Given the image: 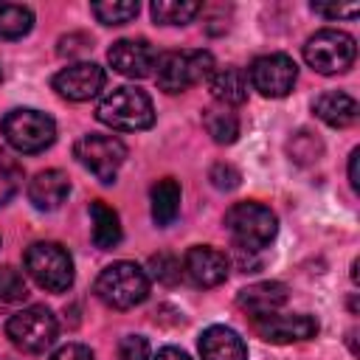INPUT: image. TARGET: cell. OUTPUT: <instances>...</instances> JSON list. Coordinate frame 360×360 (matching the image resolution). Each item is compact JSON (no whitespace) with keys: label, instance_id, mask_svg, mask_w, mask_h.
<instances>
[{"label":"cell","instance_id":"f1b7e54d","mask_svg":"<svg viewBox=\"0 0 360 360\" xmlns=\"http://www.w3.org/2000/svg\"><path fill=\"white\" fill-rule=\"evenodd\" d=\"M118 360H149V343L141 335H127L118 346Z\"/></svg>","mask_w":360,"mask_h":360},{"label":"cell","instance_id":"ba28073f","mask_svg":"<svg viewBox=\"0 0 360 360\" xmlns=\"http://www.w3.org/2000/svg\"><path fill=\"white\" fill-rule=\"evenodd\" d=\"M56 329H59V326H56L53 312H51L48 307H42V304H34V307L20 309V312L11 315L8 323H6L8 340H11L17 349L28 352V354L45 352V349L56 340Z\"/></svg>","mask_w":360,"mask_h":360},{"label":"cell","instance_id":"f546056e","mask_svg":"<svg viewBox=\"0 0 360 360\" xmlns=\"http://www.w3.org/2000/svg\"><path fill=\"white\" fill-rule=\"evenodd\" d=\"M208 180L217 186V188H222V191H231V188H236L239 186V172L231 166V163H217L214 169H211V174H208Z\"/></svg>","mask_w":360,"mask_h":360},{"label":"cell","instance_id":"9a60e30c","mask_svg":"<svg viewBox=\"0 0 360 360\" xmlns=\"http://www.w3.org/2000/svg\"><path fill=\"white\" fill-rule=\"evenodd\" d=\"M200 357L202 360H248V346L231 326L214 323L200 335Z\"/></svg>","mask_w":360,"mask_h":360},{"label":"cell","instance_id":"7a4b0ae2","mask_svg":"<svg viewBox=\"0 0 360 360\" xmlns=\"http://www.w3.org/2000/svg\"><path fill=\"white\" fill-rule=\"evenodd\" d=\"M96 295L112 309H132L149 295V276L135 262H112L96 278Z\"/></svg>","mask_w":360,"mask_h":360},{"label":"cell","instance_id":"2e32d148","mask_svg":"<svg viewBox=\"0 0 360 360\" xmlns=\"http://www.w3.org/2000/svg\"><path fill=\"white\" fill-rule=\"evenodd\" d=\"M70 194V180L59 169H45L28 183V200L37 211H56Z\"/></svg>","mask_w":360,"mask_h":360},{"label":"cell","instance_id":"d6a6232c","mask_svg":"<svg viewBox=\"0 0 360 360\" xmlns=\"http://www.w3.org/2000/svg\"><path fill=\"white\" fill-rule=\"evenodd\" d=\"M155 360H191L183 349H177V346H163L158 354H155Z\"/></svg>","mask_w":360,"mask_h":360},{"label":"cell","instance_id":"e575fe53","mask_svg":"<svg viewBox=\"0 0 360 360\" xmlns=\"http://www.w3.org/2000/svg\"><path fill=\"white\" fill-rule=\"evenodd\" d=\"M0 79H3V73H0Z\"/></svg>","mask_w":360,"mask_h":360},{"label":"cell","instance_id":"4316f807","mask_svg":"<svg viewBox=\"0 0 360 360\" xmlns=\"http://www.w3.org/2000/svg\"><path fill=\"white\" fill-rule=\"evenodd\" d=\"M20 186H22V166L11 155L0 152V205H6L20 191Z\"/></svg>","mask_w":360,"mask_h":360},{"label":"cell","instance_id":"9c48e42d","mask_svg":"<svg viewBox=\"0 0 360 360\" xmlns=\"http://www.w3.org/2000/svg\"><path fill=\"white\" fill-rule=\"evenodd\" d=\"M73 155L96 180L110 186V183H115V174H118L121 163L127 160V146L112 135L90 132L73 143Z\"/></svg>","mask_w":360,"mask_h":360},{"label":"cell","instance_id":"ffe728a7","mask_svg":"<svg viewBox=\"0 0 360 360\" xmlns=\"http://www.w3.org/2000/svg\"><path fill=\"white\" fill-rule=\"evenodd\" d=\"M90 219H93V245L96 248L110 250L121 242V219L104 200L90 202Z\"/></svg>","mask_w":360,"mask_h":360},{"label":"cell","instance_id":"484cf974","mask_svg":"<svg viewBox=\"0 0 360 360\" xmlns=\"http://www.w3.org/2000/svg\"><path fill=\"white\" fill-rule=\"evenodd\" d=\"M28 298V284L22 278V273L11 264L0 267V301L6 304H20Z\"/></svg>","mask_w":360,"mask_h":360},{"label":"cell","instance_id":"cb8c5ba5","mask_svg":"<svg viewBox=\"0 0 360 360\" xmlns=\"http://www.w3.org/2000/svg\"><path fill=\"white\" fill-rule=\"evenodd\" d=\"M152 17L160 25H186L202 6L194 0H155L152 6Z\"/></svg>","mask_w":360,"mask_h":360},{"label":"cell","instance_id":"3957f363","mask_svg":"<svg viewBox=\"0 0 360 360\" xmlns=\"http://www.w3.org/2000/svg\"><path fill=\"white\" fill-rule=\"evenodd\" d=\"M225 228L242 250H262L276 239L278 219L262 202H233L225 211Z\"/></svg>","mask_w":360,"mask_h":360},{"label":"cell","instance_id":"52a82bcc","mask_svg":"<svg viewBox=\"0 0 360 360\" xmlns=\"http://www.w3.org/2000/svg\"><path fill=\"white\" fill-rule=\"evenodd\" d=\"M357 56V45L354 39L346 34V31H338V28H323V31H315L307 45H304V59L312 70L323 73V76H332V73H343L352 68Z\"/></svg>","mask_w":360,"mask_h":360},{"label":"cell","instance_id":"d6986e66","mask_svg":"<svg viewBox=\"0 0 360 360\" xmlns=\"http://www.w3.org/2000/svg\"><path fill=\"white\" fill-rule=\"evenodd\" d=\"M312 110L323 124H329L335 129L352 127L357 121V101L349 93H323L315 98Z\"/></svg>","mask_w":360,"mask_h":360},{"label":"cell","instance_id":"44dd1931","mask_svg":"<svg viewBox=\"0 0 360 360\" xmlns=\"http://www.w3.org/2000/svg\"><path fill=\"white\" fill-rule=\"evenodd\" d=\"M152 219L158 225H172L180 214V183L174 177H163L152 186Z\"/></svg>","mask_w":360,"mask_h":360},{"label":"cell","instance_id":"4dcf8cb0","mask_svg":"<svg viewBox=\"0 0 360 360\" xmlns=\"http://www.w3.org/2000/svg\"><path fill=\"white\" fill-rule=\"evenodd\" d=\"M312 11L321 14V17H329V20H340V17H357L360 14V6L357 3H349V6H340V3H312Z\"/></svg>","mask_w":360,"mask_h":360},{"label":"cell","instance_id":"277c9868","mask_svg":"<svg viewBox=\"0 0 360 360\" xmlns=\"http://www.w3.org/2000/svg\"><path fill=\"white\" fill-rule=\"evenodd\" d=\"M0 132L8 141V146H14L17 152H25V155L42 152L56 141L53 118L39 110H31V107H17V110L6 112L0 121Z\"/></svg>","mask_w":360,"mask_h":360},{"label":"cell","instance_id":"6da1fadb","mask_svg":"<svg viewBox=\"0 0 360 360\" xmlns=\"http://www.w3.org/2000/svg\"><path fill=\"white\" fill-rule=\"evenodd\" d=\"M96 118L118 132H138L155 124L152 98L141 87H112L96 107Z\"/></svg>","mask_w":360,"mask_h":360},{"label":"cell","instance_id":"7c38bea8","mask_svg":"<svg viewBox=\"0 0 360 360\" xmlns=\"http://www.w3.org/2000/svg\"><path fill=\"white\" fill-rule=\"evenodd\" d=\"M107 76L104 68H98L96 62H73L68 68H62L53 76V90L68 98V101H87L93 96H98V90L104 87Z\"/></svg>","mask_w":360,"mask_h":360},{"label":"cell","instance_id":"ac0fdd59","mask_svg":"<svg viewBox=\"0 0 360 360\" xmlns=\"http://www.w3.org/2000/svg\"><path fill=\"white\" fill-rule=\"evenodd\" d=\"M208 90H211V96H214L219 104H225V107L242 104V101L248 98V76H245L242 68H233V65H228V68H214V73L208 76Z\"/></svg>","mask_w":360,"mask_h":360},{"label":"cell","instance_id":"83f0119b","mask_svg":"<svg viewBox=\"0 0 360 360\" xmlns=\"http://www.w3.org/2000/svg\"><path fill=\"white\" fill-rule=\"evenodd\" d=\"M149 270H152V276H155L158 281H163V284H177V281H180V273H183V264H180V259H174L172 253H158V256L149 259Z\"/></svg>","mask_w":360,"mask_h":360},{"label":"cell","instance_id":"8fae6325","mask_svg":"<svg viewBox=\"0 0 360 360\" xmlns=\"http://www.w3.org/2000/svg\"><path fill=\"white\" fill-rule=\"evenodd\" d=\"M107 59H110L112 70H118L127 79H143L158 68V51L143 37L112 42V48L107 51Z\"/></svg>","mask_w":360,"mask_h":360},{"label":"cell","instance_id":"1f68e13d","mask_svg":"<svg viewBox=\"0 0 360 360\" xmlns=\"http://www.w3.org/2000/svg\"><path fill=\"white\" fill-rule=\"evenodd\" d=\"M51 360H93V352L84 343H65L62 349L53 352Z\"/></svg>","mask_w":360,"mask_h":360},{"label":"cell","instance_id":"30bf717a","mask_svg":"<svg viewBox=\"0 0 360 360\" xmlns=\"http://www.w3.org/2000/svg\"><path fill=\"white\" fill-rule=\"evenodd\" d=\"M248 76L253 90H259L264 98H284L298 79V68L287 53H264L253 59Z\"/></svg>","mask_w":360,"mask_h":360},{"label":"cell","instance_id":"e0dca14e","mask_svg":"<svg viewBox=\"0 0 360 360\" xmlns=\"http://www.w3.org/2000/svg\"><path fill=\"white\" fill-rule=\"evenodd\" d=\"M236 304L250 318H262V315H270L287 304V287L281 281H259V284L239 290Z\"/></svg>","mask_w":360,"mask_h":360},{"label":"cell","instance_id":"836d02e7","mask_svg":"<svg viewBox=\"0 0 360 360\" xmlns=\"http://www.w3.org/2000/svg\"><path fill=\"white\" fill-rule=\"evenodd\" d=\"M357 160H360V149H352V155H349V183H352V188H354V191L360 188V177H357Z\"/></svg>","mask_w":360,"mask_h":360},{"label":"cell","instance_id":"d4e9b609","mask_svg":"<svg viewBox=\"0 0 360 360\" xmlns=\"http://www.w3.org/2000/svg\"><path fill=\"white\" fill-rule=\"evenodd\" d=\"M90 8L96 14V20L104 25H124L132 17H138V11H141V6L135 0H104V3H93Z\"/></svg>","mask_w":360,"mask_h":360},{"label":"cell","instance_id":"4fadbf2b","mask_svg":"<svg viewBox=\"0 0 360 360\" xmlns=\"http://www.w3.org/2000/svg\"><path fill=\"white\" fill-rule=\"evenodd\" d=\"M183 276L194 284V287H217L228 278L231 262L222 250L211 248V245H194L186 250L183 256Z\"/></svg>","mask_w":360,"mask_h":360},{"label":"cell","instance_id":"5b68a950","mask_svg":"<svg viewBox=\"0 0 360 360\" xmlns=\"http://www.w3.org/2000/svg\"><path fill=\"white\" fill-rule=\"evenodd\" d=\"M214 73V56L208 51H172L158 56L155 79L163 93H183L191 84L208 82Z\"/></svg>","mask_w":360,"mask_h":360},{"label":"cell","instance_id":"5bb4252c","mask_svg":"<svg viewBox=\"0 0 360 360\" xmlns=\"http://www.w3.org/2000/svg\"><path fill=\"white\" fill-rule=\"evenodd\" d=\"M253 329L259 338L270 340V343H292V340H309L318 335V321L312 315H262L253 318Z\"/></svg>","mask_w":360,"mask_h":360},{"label":"cell","instance_id":"603a6c76","mask_svg":"<svg viewBox=\"0 0 360 360\" xmlns=\"http://www.w3.org/2000/svg\"><path fill=\"white\" fill-rule=\"evenodd\" d=\"M34 11L17 3H0V39H20L31 31Z\"/></svg>","mask_w":360,"mask_h":360},{"label":"cell","instance_id":"7402d4cb","mask_svg":"<svg viewBox=\"0 0 360 360\" xmlns=\"http://www.w3.org/2000/svg\"><path fill=\"white\" fill-rule=\"evenodd\" d=\"M202 127L205 132L217 141V143H233L239 135V118L231 107L225 104H214L202 110Z\"/></svg>","mask_w":360,"mask_h":360},{"label":"cell","instance_id":"8992f818","mask_svg":"<svg viewBox=\"0 0 360 360\" xmlns=\"http://www.w3.org/2000/svg\"><path fill=\"white\" fill-rule=\"evenodd\" d=\"M22 264H25L28 276L48 292H65L73 284V259L59 242L28 245Z\"/></svg>","mask_w":360,"mask_h":360}]
</instances>
